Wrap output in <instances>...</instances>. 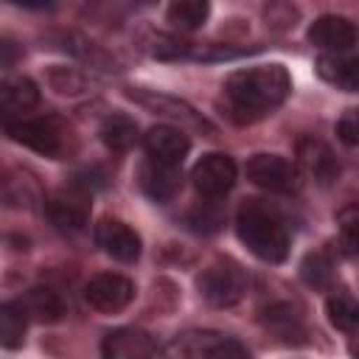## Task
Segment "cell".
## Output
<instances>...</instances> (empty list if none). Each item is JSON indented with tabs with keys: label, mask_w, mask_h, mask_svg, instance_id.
I'll return each mask as SVG.
<instances>
[{
	"label": "cell",
	"mask_w": 359,
	"mask_h": 359,
	"mask_svg": "<svg viewBox=\"0 0 359 359\" xmlns=\"http://www.w3.org/2000/svg\"><path fill=\"white\" fill-rule=\"evenodd\" d=\"M292 93V79L283 65H255L227 76L224 95L230 115L238 112V121H255L278 109Z\"/></svg>",
	"instance_id": "6da1fadb"
},
{
	"label": "cell",
	"mask_w": 359,
	"mask_h": 359,
	"mask_svg": "<svg viewBox=\"0 0 359 359\" xmlns=\"http://www.w3.org/2000/svg\"><path fill=\"white\" fill-rule=\"evenodd\" d=\"M236 233L252 255L269 264H280L289 255V230L283 219L264 202L250 199L241 205L236 219Z\"/></svg>",
	"instance_id": "7a4b0ae2"
},
{
	"label": "cell",
	"mask_w": 359,
	"mask_h": 359,
	"mask_svg": "<svg viewBox=\"0 0 359 359\" xmlns=\"http://www.w3.org/2000/svg\"><path fill=\"white\" fill-rule=\"evenodd\" d=\"M247 283L250 278L238 261L216 258L199 275V294L216 309H230L247 294Z\"/></svg>",
	"instance_id": "3957f363"
},
{
	"label": "cell",
	"mask_w": 359,
	"mask_h": 359,
	"mask_svg": "<svg viewBox=\"0 0 359 359\" xmlns=\"http://www.w3.org/2000/svg\"><path fill=\"white\" fill-rule=\"evenodd\" d=\"M247 180L272 194H294L300 191V168L280 154H252L247 160Z\"/></svg>",
	"instance_id": "277c9868"
},
{
	"label": "cell",
	"mask_w": 359,
	"mask_h": 359,
	"mask_svg": "<svg viewBox=\"0 0 359 359\" xmlns=\"http://www.w3.org/2000/svg\"><path fill=\"white\" fill-rule=\"evenodd\" d=\"M45 210L50 216V222L65 230V233H79L84 230L87 219H90V196H87V188L73 182L70 188H59L48 196L45 202Z\"/></svg>",
	"instance_id": "5b68a950"
},
{
	"label": "cell",
	"mask_w": 359,
	"mask_h": 359,
	"mask_svg": "<svg viewBox=\"0 0 359 359\" xmlns=\"http://www.w3.org/2000/svg\"><path fill=\"white\" fill-rule=\"evenodd\" d=\"M191 180L205 199H219L236 185V163L230 154L210 151L202 160H196V165L191 168Z\"/></svg>",
	"instance_id": "8992f818"
},
{
	"label": "cell",
	"mask_w": 359,
	"mask_h": 359,
	"mask_svg": "<svg viewBox=\"0 0 359 359\" xmlns=\"http://www.w3.org/2000/svg\"><path fill=\"white\" fill-rule=\"evenodd\" d=\"M135 297V283L126 275L118 272H101L95 278L87 280L84 286V300L104 314H115L121 309H126Z\"/></svg>",
	"instance_id": "52a82bcc"
},
{
	"label": "cell",
	"mask_w": 359,
	"mask_h": 359,
	"mask_svg": "<svg viewBox=\"0 0 359 359\" xmlns=\"http://www.w3.org/2000/svg\"><path fill=\"white\" fill-rule=\"evenodd\" d=\"M6 132L11 140L45 154V157H59L65 149V132L53 118H34V121H17L6 123Z\"/></svg>",
	"instance_id": "ba28073f"
},
{
	"label": "cell",
	"mask_w": 359,
	"mask_h": 359,
	"mask_svg": "<svg viewBox=\"0 0 359 359\" xmlns=\"http://www.w3.org/2000/svg\"><path fill=\"white\" fill-rule=\"evenodd\" d=\"M95 244L115 261L132 264L140 258V236L121 219H101L95 224Z\"/></svg>",
	"instance_id": "9c48e42d"
},
{
	"label": "cell",
	"mask_w": 359,
	"mask_h": 359,
	"mask_svg": "<svg viewBox=\"0 0 359 359\" xmlns=\"http://www.w3.org/2000/svg\"><path fill=\"white\" fill-rule=\"evenodd\" d=\"M154 337L143 328H115L101 342L104 359H154Z\"/></svg>",
	"instance_id": "30bf717a"
},
{
	"label": "cell",
	"mask_w": 359,
	"mask_h": 359,
	"mask_svg": "<svg viewBox=\"0 0 359 359\" xmlns=\"http://www.w3.org/2000/svg\"><path fill=\"white\" fill-rule=\"evenodd\" d=\"M146 143V151H149V160L154 163H165V165H180L191 149V140L182 129L177 126H168V123H160V126H151L143 137Z\"/></svg>",
	"instance_id": "8fae6325"
},
{
	"label": "cell",
	"mask_w": 359,
	"mask_h": 359,
	"mask_svg": "<svg viewBox=\"0 0 359 359\" xmlns=\"http://www.w3.org/2000/svg\"><path fill=\"white\" fill-rule=\"evenodd\" d=\"M309 42L323 50H348L356 42V25L339 14H323L309 28Z\"/></svg>",
	"instance_id": "7c38bea8"
},
{
	"label": "cell",
	"mask_w": 359,
	"mask_h": 359,
	"mask_svg": "<svg viewBox=\"0 0 359 359\" xmlns=\"http://www.w3.org/2000/svg\"><path fill=\"white\" fill-rule=\"evenodd\" d=\"M297 160H300L303 171L309 177H314L320 185L334 182L339 174V163H337L331 146L317 140V137H300L297 140Z\"/></svg>",
	"instance_id": "4fadbf2b"
},
{
	"label": "cell",
	"mask_w": 359,
	"mask_h": 359,
	"mask_svg": "<svg viewBox=\"0 0 359 359\" xmlns=\"http://www.w3.org/2000/svg\"><path fill=\"white\" fill-rule=\"evenodd\" d=\"M129 95H132L135 101H140L143 107L160 112V115H168V118H174V121H185V123L199 126V129H210L208 121L199 118L194 107H188L185 101H180V98H174V95H165V93H157V90H143V87H132Z\"/></svg>",
	"instance_id": "5bb4252c"
},
{
	"label": "cell",
	"mask_w": 359,
	"mask_h": 359,
	"mask_svg": "<svg viewBox=\"0 0 359 359\" xmlns=\"http://www.w3.org/2000/svg\"><path fill=\"white\" fill-rule=\"evenodd\" d=\"M180 165H165V163H143L140 165V188L146 191L149 199L154 202H168L180 191Z\"/></svg>",
	"instance_id": "9a60e30c"
},
{
	"label": "cell",
	"mask_w": 359,
	"mask_h": 359,
	"mask_svg": "<svg viewBox=\"0 0 359 359\" xmlns=\"http://www.w3.org/2000/svg\"><path fill=\"white\" fill-rule=\"evenodd\" d=\"M39 104V90L31 79L17 76V79H6L0 87V107L6 115H20L28 112Z\"/></svg>",
	"instance_id": "2e32d148"
},
{
	"label": "cell",
	"mask_w": 359,
	"mask_h": 359,
	"mask_svg": "<svg viewBox=\"0 0 359 359\" xmlns=\"http://www.w3.org/2000/svg\"><path fill=\"white\" fill-rule=\"evenodd\" d=\"M101 140L112 151H129L137 140V123L123 112H112L101 123Z\"/></svg>",
	"instance_id": "e0dca14e"
},
{
	"label": "cell",
	"mask_w": 359,
	"mask_h": 359,
	"mask_svg": "<svg viewBox=\"0 0 359 359\" xmlns=\"http://www.w3.org/2000/svg\"><path fill=\"white\" fill-rule=\"evenodd\" d=\"M216 339V331H185V334H177L165 351H163V359H205L210 342Z\"/></svg>",
	"instance_id": "ac0fdd59"
},
{
	"label": "cell",
	"mask_w": 359,
	"mask_h": 359,
	"mask_svg": "<svg viewBox=\"0 0 359 359\" xmlns=\"http://www.w3.org/2000/svg\"><path fill=\"white\" fill-rule=\"evenodd\" d=\"M20 303L25 306L28 317H34V320H39V323H56V320L65 314L62 297H59L53 289H45V286L31 289Z\"/></svg>",
	"instance_id": "d6986e66"
},
{
	"label": "cell",
	"mask_w": 359,
	"mask_h": 359,
	"mask_svg": "<svg viewBox=\"0 0 359 359\" xmlns=\"http://www.w3.org/2000/svg\"><path fill=\"white\" fill-rule=\"evenodd\" d=\"M28 311L20 300H8L0 306V342L3 348H20L25 339Z\"/></svg>",
	"instance_id": "ffe728a7"
},
{
	"label": "cell",
	"mask_w": 359,
	"mask_h": 359,
	"mask_svg": "<svg viewBox=\"0 0 359 359\" xmlns=\"http://www.w3.org/2000/svg\"><path fill=\"white\" fill-rule=\"evenodd\" d=\"M320 76L348 93H359V56L351 59H320Z\"/></svg>",
	"instance_id": "44dd1931"
},
{
	"label": "cell",
	"mask_w": 359,
	"mask_h": 359,
	"mask_svg": "<svg viewBox=\"0 0 359 359\" xmlns=\"http://www.w3.org/2000/svg\"><path fill=\"white\" fill-rule=\"evenodd\" d=\"M208 14H210V6H208L205 0H180V3H171L168 11H165L168 22H171L174 28H180V31H194V28H199V25L208 20Z\"/></svg>",
	"instance_id": "7402d4cb"
},
{
	"label": "cell",
	"mask_w": 359,
	"mask_h": 359,
	"mask_svg": "<svg viewBox=\"0 0 359 359\" xmlns=\"http://www.w3.org/2000/svg\"><path fill=\"white\" fill-rule=\"evenodd\" d=\"M328 320L339 331H359V303L348 294H334L328 297Z\"/></svg>",
	"instance_id": "603a6c76"
},
{
	"label": "cell",
	"mask_w": 359,
	"mask_h": 359,
	"mask_svg": "<svg viewBox=\"0 0 359 359\" xmlns=\"http://www.w3.org/2000/svg\"><path fill=\"white\" fill-rule=\"evenodd\" d=\"M300 275H303V280L309 286L325 289L331 283V278H334V264L328 261L325 252H311V255H306V261L300 266Z\"/></svg>",
	"instance_id": "cb8c5ba5"
},
{
	"label": "cell",
	"mask_w": 359,
	"mask_h": 359,
	"mask_svg": "<svg viewBox=\"0 0 359 359\" xmlns=\"http://www.w3.org/2000/svg\"><path fill=\"white\" fill-rule=\"evenodd\" d=\"M222 222H224V210H222L213 199L202 202L199 208H194V210L188 213V224H191V230H196V233H213V230L222 227Z\"/></svg>",
	"instance_id": "d4e9b609"
},
{
	"label": "cell",
	"mask_w": 359,
	"mask_h": 359,
	"mask_svg": "<svg viewBox=\"0 0 359 359\" xmlns=\"http://www.w3.org/2000/svg\"><path fill=\"white\" fill-rule=\"evenodd\" d=\"M205 359H250V351H247L244 342H238L233 337H224V334H216Z\"/></svg>",
	"instance_id": "484cf974"
},
{
	"label": "cell",
	"mask_w": 359,
	"mask_h": 359,
	"mask_svg": "<svg viewBox=\"0 0 359 359\" xmlns=\"http://www.w3.org/2000/svg\"><path fill=\"white\" fill-rule=\"evenodd\" d=\"M266 325H269L272 331L289 337V334L297 331V325H300V314H297L292 306H272V309L266 311Z\"/></svg>",
	"instance_id": "4316f807"
},
{
	"label": "cell",
	"mask_w": 359,
	"mask_h": 359,
	"mask_svg": "<svg viewBox=\"0 0 359 359\" xmlns=\"http://www.w3.org/2000/svg\"><path fill=\"white\" fill-rule=\"evenodd\" d=\"M337 135L345 146H359V107L356 109H348L339 123H337Z\"/></svg>",
	"instance_id": "83f0119b"
},
{
	"label": "cell",
	"mask_w": 359,
	"mask_h": 359,
	"mask_svg": "<svg viewBox=\"0 0 359 359\" xmlns=\"http://www.w3.org/2000/svg\"><path fill=\"white\" fill-rule=\"evenodd\" d=\"M339 222H342V230L351 236V238H359V205H351L339 213Z\"/></svg>",
	"instance_id": "f1b7e54d"
},
{
	"label": "cell",
	"mask_w": 359,
	"mask_h": 359,
	"mask_svg": "<svg viewBox=\"0 0 359 359\" xmlns=\"http://www.w3.org/2000/svg\"><path fill=\"white\" fill-rule=\"evenodd\" d=\"M0 48H3V67L8 70V67H11V62H14V45H11L8 39H6V42H3Z\"/></svg>",
	"instance_id": "f546056e"
},
{
	"label": "cell",
	"mask_w": 359,
	"mask_h": 359,
	"mask_svg": "<svg viewBox=\"0 0 359 359\" xmlns=\"http://www.w3.org/2000/svg\"><path fill=\"white\" fill-rule=\"evenodd\" d=\"M356 356H359V348H356Z\"/></svg>",
	"instance_id": "4dcf8cb0"
}]
</instances>
